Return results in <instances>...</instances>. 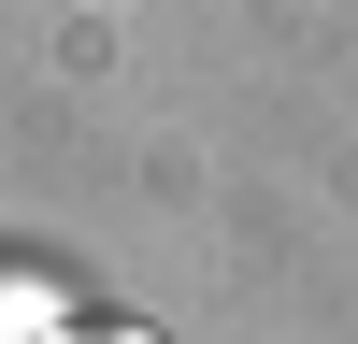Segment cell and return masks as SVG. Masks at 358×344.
Instances as JSON below:
<instances>
[{
	"label": "cell",
	"mask_w": 358,
	"mask_h": 344,
	"mask_svg": "<svg viewBox=\"0 0 358 344\" xmlns=\"http://www.w3.org/2000/svg\"><path fill=\"white\" fill-rule=\"evenodd\" d=\"M57 344H158V330H129V315H72Z\"/></svg>",
	"instance_id": "obj_1"
}]
</instances>
